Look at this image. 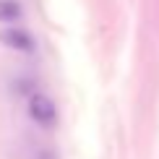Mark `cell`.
<instances>
[{
  "label": "cell",
  "instance_id": "obj_1",
  "mask_svg": "<svg viewBox=\"0 0 159 159\" xmlns=\"http://www.w3.org/2000/svg\"><path fill=\"white\" fill-rule=\"evenodd\" d=\"M29 117L42 128H55L57 123V104L47 94H31L29 97Z\"/></svg>",
  "mask_w": 159,
  "mask_h": 159
},
{
  "label": "cell",
  "instance_id": "obj_2",
  "mask_svg": "<svg viewBox=\"0 0 159 159\" xmlns=\"http://www.w3.org/2000/svg\"><path fill=\"white\" fill-rule=\"evenodd\" d=\"M0 42L11 50H18V52H34L37 42L31 37V31L21 29V26H8V29L0 31Z\"/></svg>",
  "mask_w": 159,
  "mask_h": 159
},
{
  "label": "cell",
  "instance_id": "obj_3",
  "mask_svg": "<svg viewBox=\"0 0 159 159\" xmlns=\"http://www.w3.org/2000/svg\"><path fill=\"white\" fill-rule=\"evenodd\" d=\"M24 16V8L18 0H0V21L3 24H13Z\"/></svg>",
  "mask_w": 159,
  "mask_h": 159
},
{
  "label": "cell",
  "instance_id": "obj_4",
  "mask_svg": "<svg viewBox=\"0 0 159 159\" xmlns=\"http://www.w3.org/2000/svg\"><path fill=\"white\" fill-rule=\"evenodd\" d=\"M34 159H57V154L52 149H39L37 154H34Z\"/></svg>",
  "mask_w": 159,
  "mask_h": 159
}]
</instances>
